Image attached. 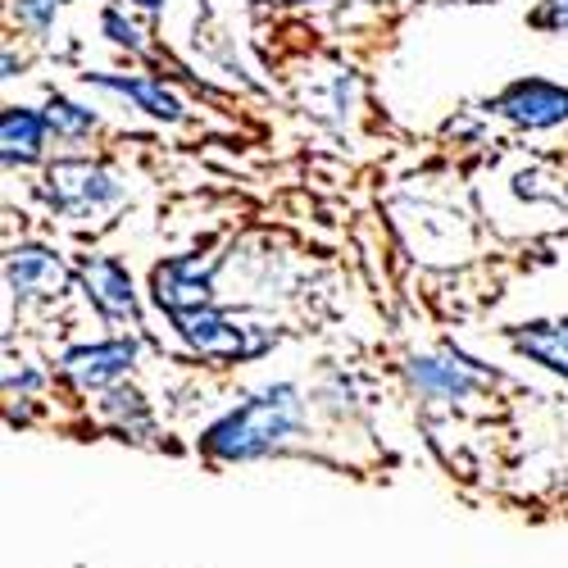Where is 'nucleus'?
Wrapping results in <instances>:
<instances>
[{
  "mask_svg": "<svg viewBox=\"0 0 568 568\" xmlns=\"http://www.w3.org/2000/svg\"><path fill=\"white\" fill-rule=\"evenodd\" d=\"M55 6H69V0H55Z\"/></svg>",
  "mask_w": 568,
  "mask_h": 568,
  "instance_id": "20",
  "label": "nucleus"
},
{
  "mask_svg": "<svg viewBox=\"0 0 568 568\" xmlns=\"http://www.w3.org/2000/svg\"><path fill=\"white\" fill-rule=\"evenodd\" d=\"M292 6H305V0H292Z\"/></svg>",
  "mask_w": 568,
  "mask_h": 568,
  "instance_id": "21",
  "label": "nucleus"
},
{
  "mask_svg": "<svg viewBox=\"0 0 568 568\" xmlns=\"http://www.w3.org/2000/svg\"><path fill=\"white\" fill-rule=\"evenodd\" d=\"M214 292V260H201V251H186V255H169L164 264H155L151 273V296L155 305L173 318L186 310H205Z\"/></svg>",
  "mask_w": 568,
  "mask_h": 568,
  "instance_id": "4",
  "label": "nucleus"
},
{
  "mask_svg": "<svg viewBox=\"0 0 568 568\" xmlns=\"http://www.w3.org/2000/svg\"><path fill=\"white\" fill-rule=\"evenodd\" d=\"M301 418H305L301 387L273 383V387L255 392L251 400H242L236 409H227L219 423H210L205 437H201V450L219 464H246V459L277 450L287 437H296Z\"/></svg>",
  "mask_w": 568,
  "mask_h": 568,
  "instance_id": "1",
  "label": "nucleus"
},
{
  "mask_svg": "<svg viewBox=\"0 0 568 568\" xmlns=\"http://www.w3.org/2000/svg\"><path fill=\"white\" fill-rule=\"evenodd\" d=\"M6 282L19 301H51L69 287V268L51 246H14L6 255Z\"/></svg>",
  "mask_w": 568,
  "mask_h": 568,
  "instance_id": "7",
  "label": "nucleus"
},
{
  "mask_svg": "<svg viewBox=\"0 0 568 568\" xmlns=\"http://www.w3.org/2000/svg\"><path fill=\"white\" fill-rule=\"evenodd\" d=\"M136 6H141V10H160V6H164V0H136Z\"/></svg>",
  "mask_w": 568,
  "mask_h": 568,
  "instance_id": "19",
  "label": "nucleus"
},
{
  "mask_svg": "<svg viewBox=\"0 0 568 568\" xmlns=\"http://www.w3.org/2000/svg\"><path fill=\"white\" fill-rule=\"evenodd\" d=\"M496 114H505L509 123L541 132V128H559L568 123V91L541 78H518L496 97Z\"/></svg>",
  "mask_w": 568,
  "mask_h": 568,
  "instance_id": "5",
  "label": "nucleus"
},
{
  "mask_svg": "<svg viewBox=\"0 0 568 568\" xmlns=\"http://www.w3.org/2000/svg\"><path fill=\"white\" fill-rule=\"evenodd\" d=\"M173 327H178V337L192 351H201L205 359H246L268 346V337H255V327H242L214 305L173 314Z\"/></svg>",
  "mask_w": 568,
  "mask_h": 568,
  "instance_id": "3",
  "label": "nucleus"
},
{
  "mask_svg": "<svg viewBox=\"0 0 568 568\" xmlns=\"http://www.w3.org/2000/svg\"><path fill=\"white\" fill-rule=\"evenodd\" d=\"M45 123L41 110H28V105H6L0 114V146H6V164L10 169H28L41 160V146H45Z\"/></svg>",
  "mask_w": 568,
  "mask_h": 568,
  "instance_id": "11",
  "label": "nucleus"
},
{
  "mask_svg": "<svg viewBox=\"0 0 568 568\" xmlns=\"http://www.w3.org/2000/svg\"><path fill=\"white\" fill-rule=\"evenodd\" d=\"M82 287L91 296V305H97L110 323H136L141 310H136V287H132V273L110 260V255H97L82 264Z\"/></svg>",
  "mask_w": 568,
  "mask_h": 568,
  "instance_id": "8",
  "label": "nucleus"
},
{
  "mask_svg": "<svg viewBox=\"0 0 568 568\" xmlns=\"http://www.w3.org/2000/svg\"><path fill=\"white\" fill-rule=\"evenodd\" d=\"M509 342H514L518 355H528V359H537L541 368L568 377V318H555V323H528V327H518Z\"/></svg>",
  "mask_w": 568,
  "mask_h": 568,
  "instance_id": "12",
  "label": "nucleus"
},
{
  "mask_svg": "<svg viewBox=\"0 0 568 568\" xmlns=\"http://www.w3.org/2000/svg\"><path fill=\"white\" fill-rule=\"evenodd\" d=\"M14 387H19V392H37V387H41V373H32V368H23L19 377L10 373V392H14Z\"/></svg>",
  "mask_w": 568,
  "mask_h": 568,
  "instance_id": "18",
  "label": "nucleus"
},
{
  "mask_svg": "<svg viewBox=\"0 0 568 568\" xmlns=\"http://www.w3.org/2000/svg\"><path fill=\"white\" fill-rule=\"evenodd\" d=\"M101 32H105L114 45H123V51H141V45H146V41H141V28H136V23H128V19H123V10H114V6L101 14Z\"/></svg>",
  "mask_w": 568,
  "mask_h": 568,
  "instance_id": "15",
  "label": "nucleus"
},
{
  "mask_svg": "<svg viewBox=\"0 0 568 568\" xmlns=\"http://www.w3.org/2000/svg\"><path fill=\"white\" fill-rule=\"evenodd\" d=\"M409 383L423 396H437V400H464L483 387V377L473 373V364L459 359H437V355H418L409 359Z\"/></svg>",
  "mask_w": 568,
  "mask_h": 568,
  "instance_id": "10",
  "label": "nucleus"
},
{
  "mask_svg": "<svg viewBox=\"0 0 568 568\" xmlns=\"http://www.w3.org/2000/svg\"><path fill=\"white\" fill-rule=\"evenodd\" d=\"M82 82L101 87V91H114V97H128L136 110H146L151 119H164V123L182 119V101L155 78H141V73H82Z\"/></svg>",
  "mask_w": 568,
  "mask_h": 568,
  "instance_id": "9",
  "label": "nucleus"
},
{
  "mask_svg": "<svg viewBox=\"0 0 568 568\" xmlns=\"http://www.w3.org/2000/svg\"><path fill=\"white\" fill-rule=\"evenodd\" d=\"M136 359V342L132 337H114V342H97V346H73L64 351L60 368L78 392H105L132 368Z\"/></svg>",
  "mask_w": 568,
  "mask_h": 568,
  "instance_id": "6",
  "label": "nucleus"
},
{
  "mask_svg": "<svg viewBox=\"0 0 568 568\" xmlns=\"http://www.w3.org/2000/svg\"><path fill=\"white\" fill-rule=\"evenodd\" d=\"M45 205L64 219H91L123 201V182L97 160H55L45 169Z\"/></svg>",
  "mask_w": 568,
  "mask_h": 568,
  "instance_id": "2",
  "label": "nucleus"
},
{
  "mask_svg": "<svg viewBox=\"0 0 568 568\" xmlns=\"http://www.w3.org/2000/svg\"><path fill=\"white\" fill-rule=\"evenodd\" d=\"M537 28H550V32H568V0H546V6L532 14Z\"/></svg>",
  "mask_w": 568,
  "mask_h": 568,
  "instance_id": "17",
  "label": "nucleus"
},
{
  "mask_svg": "<svg viewBox=\"0 0 568 568\" xmlns=\"http://www.w3.org/2000/svg\"><path fill=\"white\" fill-rule=\"evenodd\" d=\"M101 409H105V418H114L123 433H151V409H146V400H141L132 387L123 392V387H110L105 392V400H101Z\"/></svg>",
  "mask_w": 568,
  "mask_h": 568,
  "instance_id": "14",
  "label": "nucleus"
},
{
  "mask_svg": "<svg viewBox=\"0 0 568 568\" xmlns=\"http://www.w3.org/2000/svg\"><path fill=\"white\" fill-rule=\"evenodd\" d=\"M45 123H51V132L64 141H82V136H91V128H97V114L69 97H51L45 101Z\"/></svg>",
  "mask_w": 568,
  "mask_h": 568,
  "instance_id": "13",
  "label": "nucleus"
},
{
  "mask_svg": "<svg viewBox=\"0 0 568 568\" xmlns=\"http://www.w3.org/2000/svg\"><path fill=\"white\" fill-rule=\"evenodd\" d=\"M55 0H14V14H19V23L23 28H32V32H51V23H55Z\"/></svg>",
  "mask_w": 568,
  "mask_h": 568,
  "instance_id": "16",
  "label": "nucleus"
}]
</instances>
